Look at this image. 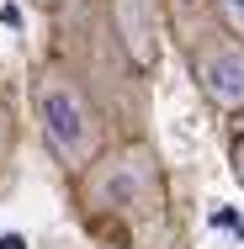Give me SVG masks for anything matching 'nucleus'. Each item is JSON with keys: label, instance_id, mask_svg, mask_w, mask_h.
I'll return each instance as SVG.
<instances>
[{"label": "nucleus", "instance_id": "obj_1", "mask_svg": "<svg viewBox=\"0 0 244 249\" xmlns=\"http://www.w3.org/2000/svg\"><path fill=\"white\" fill-rule=\"evenodd\" d=\"M32 111L53 159L64 170H91V159L101 154V117L91 96L80 90V80L64 69H43L32 85Z\"/></svg>", "mask_w": 244, "mask_h": 249}, {"label": "nucleus", "instance_id": "obj_2", "mask_svg": "<svg viewBox=\"0 0 244 249\" xmlns=\"http://www.w3.org/2000/svg\"><path fill=\"white\" fill-rule=\"evenodd\" d=\"M191 74L202 96L218 111H239L244 106V37L239 32H207L191 43Z\"/></svg>", "mask_w": 244, "mask_h": 249}, {"label": "nucleus", "instance_id": "obj_3", "mask_svg": "<svg viewBox=\"0 0 244 249\" xmlns=\"http://www.w3.org/2000/svg\"><path fill=\"white\" fill-rule=\"evenodd\" d=\"M149 196L159 201V170L149 164L144 149H128V154H117V159H106V175H101V186H96V201L117 207V212H144Z\"/></svg>", "mask_w": 244, "mask_h": 249}, {"label": "nucleus", "instance_id": "obj_4", "mask_svg": "<svg viewBox=\"0 0 244 249\" xmlns=\"http://www.w3.org/2000/svg\"><path fill=\"white\" fill-rule=\"evenodd\" d=\"M112 21L138 69L159 64V0H112Z\"/></svg>", "mask_w": 244, "mask_h": 249}, {"label": "nucleus", "instance_id": "obj_5", "mask_svg": "<svg viewBox=\"0 0 244 249\" xmlns=\"http://www.w3.org/2000/svg\"><path fill=\"white\" fill-rule=\"evenodd\" d=\"M218 11H223L228 32H239V37H244V0H218Z\"/></svg>", "mask_w": 244, "mask_h": 249}, {"label": "nucleus", "instance_id": "obj_6", "mask_svg": "<svg viewBox=\"0 0 244 249\" xmlns=\"http://www.w3.org/2000/svg\"><path fill=\"white\" fill-rule=\"evenodd\" d=\"M228 170H234V180L244 186V138H234V149H228Z\"/></svg>", "mask_w": 244, "mask_h": 249}, {"label": "nucleus", "instance_id": "obj_7", "mask_svg": "<svg viewBox=\"0 0 244 249\" xmlns=\"http://www.w3.org/2000/svg\"><path fill=\"white\" fill-rule=\"evenodd\" d=\"M0 249H21V239H0Z\"/></svg>", "mask_w": 244, "mask_h": 249}, {"label": "nucleus", "instance_id": "obj_8", "mask_svg": "<svg viewBox=\"0 0 244 249\" xmlns=\"http://www.w3.org/2000/svg\"><path fill=\"white\" fill-rule=\"evenodd\" d=\"M0 154H5V122H0Z\"/></svg>", "mask_w": 244, "mask_h": 249}, {"label": "nucleus", "instance_id": "obj_9", "mask_svg": "<svg viewBox=\"0 0 244 249\" xmlns=\"http://www.w3.org/2000/svg\"><path fill=\"white\" fill-rule=\"evenodd\" d=\"M38 5H58V0H38Z\"/></svg>", "mask_w": 244, "mask_h": 249}]
</instances>
